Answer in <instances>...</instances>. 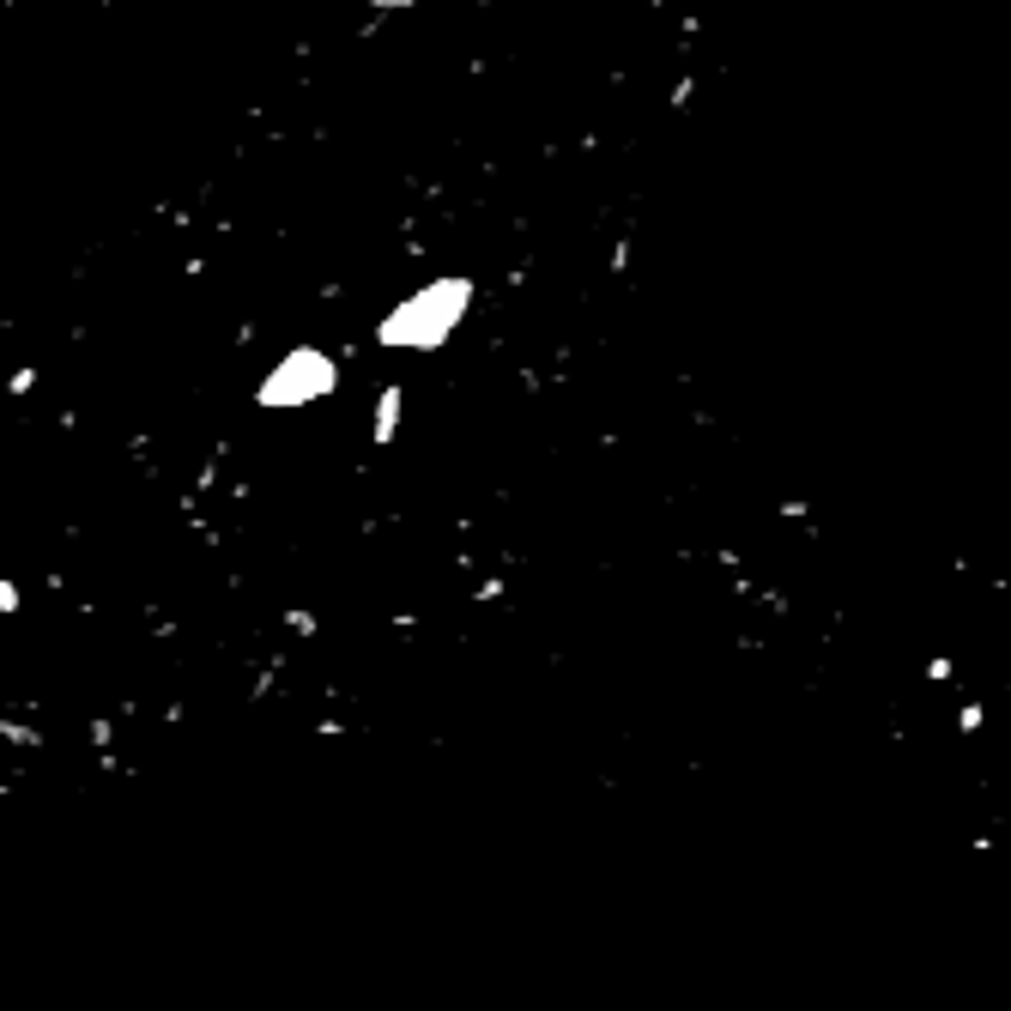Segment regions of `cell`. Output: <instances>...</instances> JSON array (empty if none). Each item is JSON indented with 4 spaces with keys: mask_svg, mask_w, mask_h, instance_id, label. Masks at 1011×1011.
<instances>
[{
    "mask_svg": "<svg viewBox=\"0 0 1011 1011\" xmlns=\"http://www.w3.org/2000/svg\"><path fill=\"white\" fill-rule=\"evenodd\" d=\"M333 382H340L333 358H328V352H309V345H303V352H291L274 375H267L255 400H261V406H309V400L328 394Z\"/></svg>",
    "mask_w": 1011,
    "mask_h": 1011,
    "instance_id": "cell-2",
    "label": "cell"
},
{
    "mask_svg": "<svg viewBox=\"0 0 1011 1011\" xmlns=\"http://www.w3.org/2000/svg\"><path fill=\"white\" fill-rule=\"evenodd\" d=\"M466 303H473V285H466V279H431L424 291H412L406 303L382 321V340L388 345H419V352H431V345L448 340V328L466 316Z\"/></svg>",
    "mask_w": 1011,
    "mask_h": 1011,
    "instance_id": "cell-1",
    "label": "cell"
}]
</instances>
